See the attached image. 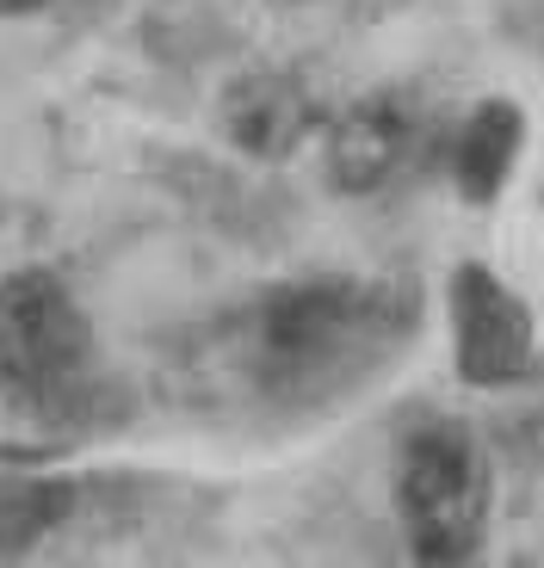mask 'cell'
I'll list each match as a JSON object with an SVG mask.
<instances>
[{"mask_svg": "<svg viewBox=\"0 0 544 568\" xmlns=\"http://www.w3.org/2000/svg\"><path fill=\"white\" fill-rule=\"evenodd\" d=\"M409 303L365 278H291L254 315V365L266 389H322L402 341Z\"/></svg>", "mask_w": 544, "mask_h": 568, "instance_id": "cell-1", "label": "cell"}, {"mask_svg": "<svg viewBox=\"0 0 544 568\" xmlns=\"http://www.w3.org/2000/svg\"><path fill=\"white\" fill-rule=\"evenodd\" d=\"M495 476L471 426L427 420L402 439L396 457V519L421 568H471L483 556Z\"/></svg>", "mask_w": 544, "mask_h": 568, "instance_id": "cell-2", "label": "cell"}, {"mask_svg": "<svg viewBox=\"0 0 544 568\" xmlns=\"http://www.w3.org/2000/svg\"><path fill=\"white\" fill-rule=\"evenodd\" d=\"M93 384V334L69 284L43 266L0 278V396L26 414H69Z\"/></svg>", "mask_w": 544, "mask_h": 568, "instance_id": "cell-3", "label": "cell"}, {"mask_svg": "<svg viewBox=\"0 0 544 568\" xmlns=\"http://www.w3.org/2000/svg\"><path fill=\"white\" fill-rule=\"evenodd\" d=\"M452 346L476 389H502L532 365V310L476 260L452 272Z\"/></svg>", "mask_w": 544, "mask_h": 568, "instance_id": "cell-4", "label": "cell"}, {"mask_svg": "<svg viewBox=\"0 0 544 568\" xmlns=\"http://www.w3.org/2000/svg\"><path fill=\"white\" fill-rule=\"evenodd\" d=\"M223 136L254 161H285L303 149V136L315 130V100L298 74L254 69L242 81H230L223 93Z\"/></svg>", "mask_w": 544, "mask_h": 568, "instance_id": "cell-5", "label": "cell"}, {"mask_svg": "<svg viewBox=\"0 0 544 568\" xmlns=\"http://www.w3.org/2000/svg\"><path fill=\"white\" fill-rule=\"evenodd\" d=\"M415 142H421L415 118H409L402 100H390V93L359 100L329 124V173H334L341 192H377V185H390L396 173H409Z\"/></svg>", "mask_w": 544, "mask_h": 568, "instance_id": "cell-6", "label": "cell"}, {"mask_svg": "<svg viewBox=\"0 0 544 568\" xmlns=\"http://www.w3.org/2000/svg\"><path fill=\"white\" fill-rule=\"evenodd\" d=\"M520 142H526V112H520L514 100H483L471 118H464L459 155H452L464 199H471V204H495V199H502L507 173H514V161H520Z\"/></svg>", "mask_w": 544, "mask_h": 568, "instance_id": "cell-7", "label": "cell"}, {"mask_svg": "<svg viewBox=\"0 0 544 568\" xmlns=\"http://www.w3.org/2000/svg\"><path fill=\"white\" fill-rule=\"evenodd\" d=\"M74 513V483L62 476H0V562L26 556Z\"/></svg>", "mask_w": 544, "mask_h": 568, "instance_id": "cell-8", "label": "cell"}, {"mask_svg": "<svg viewBox=\"0 0 544 568\" xmlns=\"http://www.w3.org/2000/svg\"><path fill=\"white\" fill-rule=\"evenodd\" d=\"M38 7H50V0H0V19H19V13H38Z\"/></svg>", "mask_w": 544, "mask_h": 568, "instance_id": "cell-9", "label": "cell"}]
</instances>
